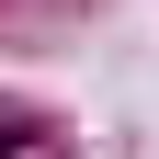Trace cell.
I'll return each instance as SVG.
<instances>
[{"label": "cell", "mask_w": 159, "mask_h": 159, "mask_svg": "<svg viewBox=\"0 0 159 159\" xmlns=\"http://www.w3.org/2000/svg\"><path fill=\"white\" fill-rule=\"evenodd\" d=\"M23 136H34V125H23V114H0V159H34V148H23Z\"/></svg>", "instance_id": "obj_1"}]
</instances>
